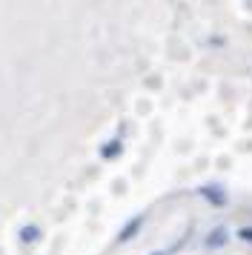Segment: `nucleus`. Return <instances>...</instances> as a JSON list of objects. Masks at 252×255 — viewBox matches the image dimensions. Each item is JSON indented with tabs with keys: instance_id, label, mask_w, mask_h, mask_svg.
<instances>
[{
	"instance_id": "obj_2",
	"label": "nucleus",
	"mask_w": 252,
	"mask_h": 255,
	"mask_svg": "<svg viewBox=\"0 0 252 255\" xmlns=\"http://www.w3.org/2000/svg\"><path fill=\"white\" fill-rule=\"evenodd\" d=\"M201 195L209 198L215 207H224V204H227V195H224V192H215V186H206V189H201Z\"/></svg>"
},
{
	"instance_id": "obj_3",
	"label": "nucleus",
	"mask_w": 252,
	"mask_h": 255,
	"mask_svg": "<svg viewBox=\"0 0 252 255\" xmlns=\"http://www.w3.org/2000/svg\"><path fill=\"white\" fill-rule=\"evenodd\" d=\"M238 238H241V241H250V244H252V227H241V230H238Z\"/></svg>"
},
{
	"instance_id": "obj_1",
	"label": "nucleus",
	"mask_w": 252,
	"mask_h": 255,
	"mask_svg": "<svg viewBox=\"0 0 252 255\" xmlns=\"http://www.w3.org/2000/svg\"><path fill=\"white\" fill-rule=\"evenodd\" d=\"M227 241H229V230H227V227H218V230H212L204 238V247H206V250H218V247H224Z\"/></svg>"
}]
</instances>
